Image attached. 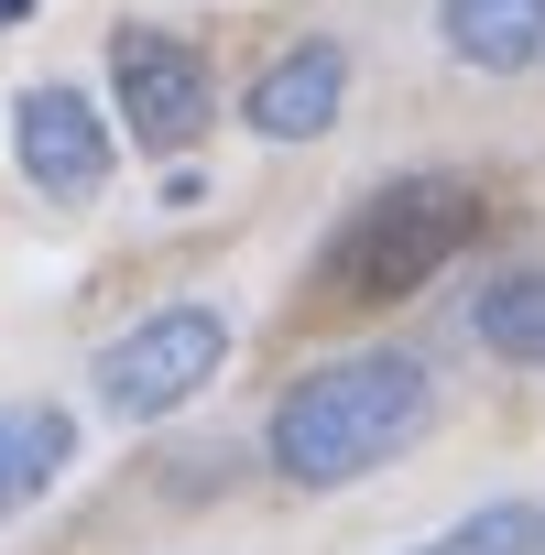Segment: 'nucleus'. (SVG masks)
<instances>
[{"label":"nucleus","mask_w":545,"mask_h":555,"mask_svg":"<svg viewBox=\"0 0 545 555\" xmlns=\"http://www.w3.org/2000/svg\"><path fill=\"white\" fill-rule=\"evenodd\" d=\"M415 436H426V360H404V349H360V360L306 371L262 425L272 468L295 490H350L382 457H404Z\"/></svg>","instance_id":"1"},{"label":"nucleus","mask_w":545,"mask_h":555,"mask_svg":"<svg viewBox=\"0 0 545 555\" xmlns=\"http://www.w3.org/2000/svg\"><path fill=\"white\" fill-rule=\"evenodd\" d=\"M469 240H480V196L458 175H393L317 250V306H404V295L436 284Z\"/></svg>","instance_id":"2"},{"label":"nucleus","mask_w":545,"mask_h":555,"mask_svg":"<svg viewBox=\"0 0 545 555\" xmlns=\"http://www.w3.org/2000/svg\"><path fill=\"white\" fill-rule=\"evenodd\" d=\"M218 360H229V317L218 306H153L142 327H121L99 349V403L121 425H164V414H186L218 382Z\"/></svg>","instance_id":"3"},{"label":"nucleus","mask_w":545,"mask_h":555,"mask_svg":"<svg viewBox=\"0 0 545 555\" xmlns=\"http://www.w3.org/2000/svg\"><path fill=\"white\" fill-rule=\"evenodd\" d=\"M110 88H121V131L142 153H186L207 131V55L186 34H153V23H121L110 34Z\"/></svg>","instance_id":"4"},{"label":"nucleus","mask_w":545,"mask_h":555,"mask_svg":"<svg viewBox=\"0 0 545 555\" xmlns=\"http://www.w3.org/2000/svg\"><path fill=\"white\" fill-rule=\"evenodd\" d=\"M12 153H23V185L55 196V207H88L110 185V120L77 99V88H34L12 109Z\"/></svg>","instance_id":"5"},{"label":"nucleus","mask_w":545,"mask_h":555,"mask_svg":"<svg viewBox=\"0 0 545 555\" xmlns=\"http://www.w3.org/2000/svg\"><path fill=\"white\" fill-rule=\"evenodd\" d=\"M339 99H350V55L339 44H295L251 77V131L262 142H317L339 131Z\"/></svg>","instance_id":"6"},{"label":"nucleus","mask_w":545,"mask_h":555,"mask_svg":"<svg viewBox=\"0 0 545 555\" xmlns=\"http://www.w3.org/2000/svg\"><path fill=\"white\" fill-rule=\"evenodd\" d=\"M436 34L458 66L523 77V66H545V0H436Z\"/></svg>","instance_id":"7"},{"label":"nucleus","mask_w":545,"mask_h":555,"mask_svg":"<svg viewBox=\"0 0 545 555\" xmlns=\"http://www.w3.org/2000/svg\"><path fill=\"white\" fill-rule=\"evenodd\" d=\"M66 457H77L66 403H0V522L34 512V501L66 479Z\"/></svg>","instance_id":"8"},{"label":"nucleus","mask_w":545,"mask_h":555,"mask_svg":"<svg viewBox=\"0 0 545 555\" xmlns=\"http://www.w3.org/2000/svg\"><path fill=\"white\" fill-rule=\"evenodd\" d=\"M469 327H480L491 360L545 371V272H491V284L469 295Z\"/></svg>","instance_id":"9"},{"label":"nucleus","mask_w":545,"mask_h":555,"mask_svg":"<svg viewBox=\"0 0 545 555\" xmlns=\"http://www.w3.org/2000/svg\"><path fill=\"white\" fill-rule=\"evenodd\" d=\"M404 555H545V501H480V512H458L447 533H426Z\"/></svg>","instance_id":"10"},{"label":"nucleus","mask_w":545,"mask_h":555,"mask_svg":"<svg viewBox=\"0 0 545 555\" xmlns=\"http://www.w3.org/2000/svg\"><path fill=\"white\" fill-rule=\"evenodd\" d=\"M23 12H34V0H0V23H23Z\"/></svg>","instance_id":"11"}]
</instances>
